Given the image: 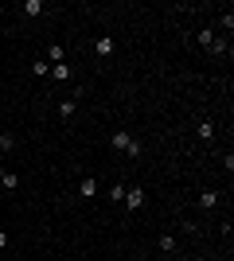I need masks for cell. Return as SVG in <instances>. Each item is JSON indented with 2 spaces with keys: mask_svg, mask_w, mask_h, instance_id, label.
I'll list each match as a JSON object with an SVG mask.
<instances>
[{
  "mask_svg": "<svg viewBox=\"0 0 234 261\" xmlns=\"http://www.w3.org/2000/svg\"><path fill=\"white\" fill-rule=\"evenodd\" d=\"M43 59H47L51 66H55V63H67V47H63V43H51V47H47V55H43Z\"/></svg>",
  "mask_w": 234,
  "mask_h": 261,
  "instance_id": "5",
  "label": "cell"
},
{
  "mask_svg": "<svg viewBox=\"0 0 234 261\" xmlns=\"http://www.w3.org/2000/svg\"><path fill=\"white\" fill-rule=\"evenodd\" d=\"M160 250H164V253H176V238H172V234H160Z\"/></svg>",
  "mask_w": 234,
  "mask_h": 261,
  "instance_id": "14",
  "label": "cell"
},
{
  "mask_svg": "<svg viewBox=\"0 0 234 261\" xmlns=\"http://www.w3.org/2000/svg\"><path fill=\"white\" fill-rule=\"evenodd\" d=\"M113 47H117V43H113L110 35H101V39H94V55H98V59H110V55H113Z\"/></svg>",
  "mask_w": 234,
  "mask_h": 261,
  "instance_id": "4",
  "label": "cell"
},
{
  "mask_svg": "<svg viewBox=\"0 0 234 261\" xmlns=\"http://www.w3.org/2000/svg\"><path fill=\"white\" fill-rule=\"evenodd\" d=\"M207 51H211V55H226V51H230V39H226V35H215V43L207 47Z\"/></svg>",
  "mask_w": 234,
  "mask_h": 261,
  "instance_id": "11",
  "label": "cell"
},
{
  "mask_svg": "<svg viewBox=\"0 0 234 261\" xmlns=\"http://www.w3.org/2000/svg\"><path fill=\"white\" fill-rule=\"evenodd\" d=\"M195 43H199L203 51H207V47L215 43V28H199V35H195Z\"/></svg>",
  "mask_w": 234,
  "mask_h": 261,
  "instance_id": "10",
  "label": "cell"
},
{
  "mask_svg": "<svg viewBox=\"0 0 234 261\" xmlns=\"http://www.w3.org/2000/svg\"><path fill=\"white\" fill-rule=\"evenodd\" d=\"M121 207L125 211H141V207H145V187H125V199H121Z\"/></svg>",
  "mask_w": 234,
  "mask_h": 261,
  "instance_id": "1",
  "label": "cell"
},
{
  "mask_svg": "<svg viewBox=\"0 0 234 261\" xmlns=\"http://www.w3.org/2000/svg\"><path fill=\"white\" fill-rule=\"evenodd\" d=\"M12 148H16V137H4V133H0V152H12Z\"/></svg>",
  "mask_w": 234,
  "mask_h": 261,
  "instance_id": "18",
  "label": "cell"
},
{
  "mask_svg": "<svg viewBox=\"0 0 234 261\" xmlns=\"http://www.w3.org/2000/svg\"><path fill=\"white\" fill-rule=\"evenodd\" d=\"M98 195V179L94 175H82V184H78V199H94Z\"/></svg>",
  "mask_w": 234,
  "mask_h": 261,
  "instance_id": "2",
  "label": "cell"
},
{
  "mask_svg": "<svg viewBox=\"0 0 234 261\" xmlns=\"http://www.w3.org/2000/svg\"><path fill=\"white\" fill-rule=\"evenodd\" d=\"M0 191H4V187H0Z\"/></svg>",
  "mask_w": 234,
  "mask_h": 261,
  "instance_id": "20",
  "label": "cell"
},
{
  "mask_svg": "<svg viewBox=\"0 0 234 261\" xmlns=\"http://www.w3.org/2000/svg\"><path fill=\"white\" fill-rule=\"evenodd\" d=\"M141 152H145V144L137 141V137H133L129 144H125V156H129V160H141Z\"/></svg>",
  "mask_w": 234,
  "mask_h": 261,
  "instance_id": "13",
  "label": "cell"
},
{
  "mask_svg": "<svg viewBox=\"0 0 234 261\" xmlns=\"http://www.w3.org/2000/svg\"><path fill=\"white\" fill-rule=\"evenodd\" d=\"M121 199H125V184H113L110 187V203H121Z\"/></svg>",
  "mask_w": 234,
  "mask_h": 261,
  "instance_id": "15",
  "label": "cell"
},
{
  "mask_svg": "<svg viewBox=\"0 0 234 261\" xmlns=\"http://www.w3.org/2000/svg\"><path fill=\"white\" fill-rule=\"evenodd\" d=\"M219 191H199V199H195V203H199V211H211V207H219Z\"/></svg>",
  "mask_w": 234,
  "mask_h": 261,
  "instance_id": "7",
  "label": "cell"
},
{
  "mask_svg": "<svg viewBox=\"0 0 234 261\" xmlns=\"http://www.w3.org/2000/svg\"><path fill=\"white\" fill-rule=\"evenodd\" d=\"M74 113H78V101H74V98L59 101V117H63V121H70V117H74Z\"/></svg>",
  "mask_w": 234,
  "mask_h": 261,
  "instance_id": "8",
  "label": "cell"
},
{
  "mask_svg": "<svg viewBox=\"0 0 234 261\" xmlns=\"http://www.w3.org/2000/svg\"><path fill=\"white\" fill-rule=\"evenodd\" d=\"M20 12H23V16H43V0H23Z\"/></svg>",
  "mask_w": 234,
  "mask_h": 261,
  "instance_id": "9",
  "label": "cell"
},
{
  "mask_svg": "<svg viewBox=\"0 0 234 261\" xmlns=\"http://www.w3.org/2000/svg\"><path fill=\"white\" fill-rule=\"evenodd\" d=\"M0 250H8V230H0Z\"/></svg>",
  "mask_w": 234,
  "mask_h": 261,
  "instance_id": "19",
  "label": "cell"
},
{
  "mask_svg": "<svg viewBox=\"0 0 234 261\" xmlns=\"http://www.w3.org/2000/svg\"><path fill=\"white\" fill-rule=\"evenodd\" d=\"M32 70H35V74H51V63H47V59H35Z\"/></svg>",
  "mask_w": 234,
  "mask_h": 261,
  "instance_id": "16",
  "label": "cell"
},
{
  "mask_svg": "<svg viewBox=\"0 0 234 261\" xmlns=\"http://www.w3.org/2000/svg\"><path fill=\"white\" fill-rule=\"evenodd\" d=\"M195 137H199L203 144H211V141H215V121H207V117H203L199 125H195Z\"/></svg>",
  "mask_w": 234,
  "mask_h": 261,
  "instance_id": "3",
  "label": "cell"
},
{
  "mask_svg": "<svg viewBox=\"0 0 234 261\" xmlns=\"http://www.w3.org/2000/svg\"><path fill=\"white\" fill-rule=\"evenodd\" d=\"M47 78H55V82H67V78H70V66H67V63H55Z\"/></svg>",
  "mask_w": 234,
  "mask_h": 261,
  "instance_id": "12",
  "label": "cell"
},
{
  "mask_svg": "<svg viewBox=\"0 0 234 261\" xmlns=\"http://www.w3.org/2000/svg\"><path fill=\"white\" fill-rule=\"evenodd\" d=\"M129 141H133V133L117 129V133H113V137H110V148H113V152H125V144H129Z\"/></svg>",
  "mask_w": 234,
  "mask_h": 261,
  "instance_id": "6",
  "label": "cell"
},
{
  "mask_svg": "<svg viewBox=\"0 0 234 261\" xmlns=\"http://www.w3.org/2000/svg\"><path fill=\"white\" fill-rule=\"evenodd\" d=\"M219 28H223V32H230V28H234V12H223V16H219Z\"/></svg>",
  "mask_w": 234,
  "mask_h": 261,
  "instance_id": "17",
  "label": "cell"
}]
</instances>
